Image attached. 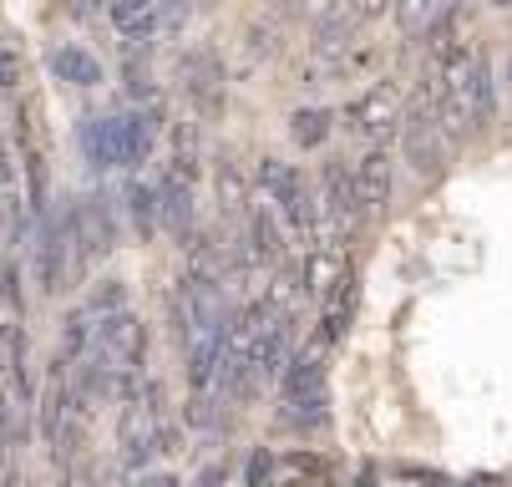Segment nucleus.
Instances as JSON below:
<instances>
[{
	"instance_id": "nucleus-6",
	"label": "nucleus",
	"mask_w": 512,
	"mask_h": 487,
	"mask_svg": "<svg viewBox=\"0 0 512 487\" xmlns=\"http://www.w3.org/2000/svg\"><path fill=\"white\" fill-rule=\"evenodd\" d=\"M66 219H71V234H77V244H82L87 259H102V254L117 249V214H112V203L102 193L77 198Z\"/></svg>"
},
{
	"instance_id": "nucleus-2",
	"label": "nucleus",
	"mask_w": 512,
	"mask_h": 487,
	"mask_svg": "<svg viewBox=\"0 0 512 487\" xmlns=\"http://www.w3.org/2000/svg\"><path fill=\"white\" fill-rule=\"evenodd\" d=\"M396 127H401V153H406L411 173H421V178H436V173L447 168V158H452V137L442 132V122H436V107H431V97H421L416 107H406Z\"/></svg>"
},
{
	"instance_id": "nucleus-10",
	"label": "nucleus",
	"mask_w": 512,
	"mask_h": 487,
	"mask_svg": "<svg viewBox=\"0 0 512 487\" xmlns=\"http://www.w3.org/2000/svg\"><path fill=\"white\" fill-rule=\"evenodd\" d=\"M82 148H87V163H97V168H127V127H122V117H92L82 127Z\"/></svg>"
},
{
	"instance_id": "nucleus-3",
	"label": "nucleus",
	"mask_w": 512,
	"mask_h": 487,
	"mask_svg": "<svg viewBox=\"0 0 512 487\" xmlns=\"http://www.w3.org/2000/svg\"><path fill=\"white\" fill-rule=\"evenodd\" d=\"M92 351H97L107 366L132 371L142 356H148V325H142V320H137L127 305L102 310V315L92 320Z\"/></svg>"
},
{
	"instance_id": "nucleus-24",
	"label": "nucleus",
	"mask_w": 512,
	"mask_h": 487,
	"mask_svg": "<svg viewBox=\"0 0 512 487\" xmlns=\"http://www.w3.org/2000/svg\"><path fill=\"white\" fill-rule=\"evenodd\" d=\"M173 168L178 173H198V122H178L173 127Z\"/></svg>"
},
{
	"instance_id": "nucleus-32",
	"label": "nucleus",
	"mask_w": 512,
	"mask_h": 487,
	"mask_svg": "<svg viewBox=\"0 0 512 487\" xmlns=\"http://www.w3.org/2000/svg\"><path fill=\"white\" fill-rule=\"evenodd\" d=\"M487 6H512V0H487Z\"/></svg>"
},
{
	"instance_id": "nucleus-21",
	"label": "nucleus",
	"mask_w": 512,
	"mask_h": 487,
	"mask_svg": "<svg viewBox=\"0 0 512 487\" xmlns=\"http://www.w3.org/2000/svg\"><path fill=\"white\" fill-rule=\"evenodd\" d=\"M305 300V280H300V264H284L274 274V285L264 290V305L279 310V315H295V305Z\"/></svg>"
},
{
	"instance_id": "nucleus-8",
	"label": "nucleus",
	"mask_w": 512,
	"mask_h": 487,
	"mask_svg": "<svg viewBox=\"0 0 512 487\" xmlns=\"http://www.w3.org/2000/svg\"><path fill=\"white\" fill-rule=\"evenodd\" d=\"M158 224H163L178 244L193 234V178L178 173V168H168L163 183H158Z\"/></svg>"
},
{
	"instance_id": "nucleus-12",
	"label": "nucleus",
	"mask_w": 512,
	"mask_h": 487,
	"mask_svg": "<svg viewBox=\"0 0 512 487\" xmlns=\"http://www.w3.org/2000/svg\"><path fill=\"white\" fill-rule=\"evenodd\" d=\"M279 203V214H284V224L295 229V234H305V239H315V224H320V203H315V188L295 173L289 178V188L274 198Z\"/></svg>"
},
{
	"instance_id": "nucleus-7",
	"label": "nucleus",
	"mask_w": 512,
	"mask_h": 487,
	"mask_svg": "<svg viewBox=\"0 0 512 487\" xmlns=\"http://www.w3.org/2000/svg\"><path fill=\"white\" fill-rule=\"evenodd\" d=\"M320 183H325L320 214H325L340 234H355V229H360V219H365V203H360V193H355V173H345L340 163H330Z\"/></svg>"
},
{
	"instance_id": "nucleus-20",
	"label": "nucleus",
	"mask_w": 512,
	"mask_h": 487,
	"mask_svg": "<svg viewBox=\"0 0 512 487\" xmlns=\"http://www.w3.org/2000/svg\"><path fill=\"white\" fill-rule=\"evenodd\" d=\"M345 269H350V264H345L340 254H325V249H315V254H310V259L300 264V280H305V295H315V300H320V295H325V290H330V285L340 280Z\"/></svg>"
},
{
	"instance_id": "nucleus-4",
	"label": "nucleus",
	"mask_w": 512,
	"mask_h": 487,
	"mask_svg": "<svg viewBox=\"0 0 512 487\" xmlns=\"http://www.w3.org/2000/svg\"><path fill=\"white\" fill-rule=\"evenodd\" d=\"M178 77H183V92H188V102L198 107V117L213 122L218 112H224V61H218L213 46H193V51H183Z\"/></svg>"
},
{
	"instance_id": "nucleus-18",
	"label": "nucleus",
	"mask_w": 512,
	"mask_h": 487,
	"mask_svg": "<svg viewBox=\"0 0 512 487\" xmlns=\"http://www.w3.org/2000/svg\"><path fill=\"white\" fill-rule=\"evenodd\" d=\"M452 6L457 0H396V21H401L406 36H426L452 16Z\"/></svg>"
},
{
	"instance_id": "nucleus-29",
	"label": "nucleus",
	"mask_w": 512,
	"mask_h": 487,
	"mask_svg": "<svg viewBox=\"0 0 512 487\" xmlns=\"http://www.w3.org/2000/svg\"><path fill=\"white\" fill-rule=\"evenodd\" d=\"M0 300H6V305H16V310L26 305V300H21V285H16V264H11V259L0 264Z\"/></svg>"
},
{
	"instance_id": "nucleus-15",
	"label": "nucleus",
	"mask_w": 512,
	"mask_h": 487,
	"mask_svg": "<svg viewBox=\"0 0 512 487\" xmlns=\"http://www.w3.org/2000/svg\"><path fill=\"white\" fill-rule=\"evenodd\" d=\"M51 72H56L61 82H71V87H102V61H97L92 51H82V46L51 51Z\"/></svg>"
},
{
	"instance_id": "nucleus-34",
	"label": "nucleus",
	"mask_w": 512,
	"mask_h": 487,
	"mask_svg": "<svg viewBox=\"0 0 512 487\" xmlns=\"http://www.w3.org/2000/svg\"><path fill=\"white\" fill-rule=\"evenodd\" d=\"M92 6H102V0H92Z\"/></svg>"
},
{
	"instance_id": "nucleus-25",
	"label": "nucleus",
	"mask_w": 512,
	"mask_h": 487,
	"mask_svg": "<svg viewBox=\"0 0 512 487\" xmlns=\"http://www.w3.org/2000/svg\"><path fill=\"white\" fill-rule=\"evenodd\" d=\"M289 178H295V168L279 163V158H259V168H254V183L264 188V198H269V203L289 188Z\"/></svg>"
},
{
	"instance_id": "nucleus-22",
	"label": "nucleus",
	"mask_w": 512,
	"mask_h": 487,
	"mask_svg": "<svg viewBox=\"0 0 512 487\" xmlns=\"http://www.w3.org/2000/svg\"><path fill=\"white\" fill-rule=\"evenodd\" d=\"M330 127H335V117L325 107H300L295 117H289V137H295L300 148H320L330 137Z\"/></svg>"
},
{
	"instance_id": "nucleus-9",
	"label": "nucleus",
	"mask_w": 512,
	"mask_h": 487,
	"mask_svg": "<svg viewBox=\"0 0 512 487\" xmlns=\"http://www.w3.org/2000/svg\"><path fill=\"white\" fill-rule=\"evenodd\" d=\"M350 173H355V193H360V203H365V214H381V208L391 203V193H396V173H391L386 148H371Z\"/></svg>"
},
{
	"instance_id": "nucleus-33",
	"label": "nucleus",
	"mask_w": 512,
	"mask_h": 487,
	"mask_svg": "<svg viewBox=\"0 0 512 487\" xmlns=\"http://www.w3.org/2000/svg\"><path fill=\"white\" fill-rule=\"evenodd\" d=\"M198 6H213V0H198Z\"/></svg>"
},
{
	"instance_id": "nucleus-13",
	"label": "nucleus",
	"mask_w": 512,
	"mask_h": 487,
	"mask_svg": "<svg viewBox=\"0 0 512 487\" xmlns=\"http://www.w3.org/2000/svg\"><path fill=\"white\" fill-rule=\"evenodd\" d=\"M122 203H127V219H132V234L148 244L163 224H158V183H148V178H127V188H122Z\"/></svg>"
},
{
	"instance_id": "nucleus-16",
	"label": "nucleus",
	"mask_w": 512,
	"mask_h": 487,
	"mask_svg": "<svg viewBox=\"0 0 512 487\" xmlns=\"http://www.w3.org/2000/svg\"><path fill=\"white\" fill-rule=\"evenodd\" d=\"M249 259L254 264H279L284 259V234H279V219L269 214V208H254L249 214Z\"/></svg>"
},
{
	"instance_id": "nucleus-23",
	"label": "nucleus",
	"mask_w": 512,
	"mask_h": 487,
	"mask_svg": "<svg viewBox=\"0 0 512 487\" xmlns=\"http://www.w3.org/2000/svg\"><path fill=\"white\" fill-rule=\"evenodd\" d=\"M92 320H97L92 310H71V315H66V325H61V351H56L61 361H77V356L92 351Z\"/></svg>"
},
{
	"instance_id": "nucleus-19",
	"label": "nucleus",
	"mask_w": 512,
	"mask_h": 487,
	"mask_svg": "<svg viewBox=\"0 0 512 487\" xmlns=\"http://www.w3.org/2000/svg\"><path fill=\"white\" fill-rule=\"evenodd\" d=\"M467 107H472V127H492V117H497V82H492V66H487V56H477V66H472Z\"/></svg>"
},
{
	"instance_id": "nucleus-14",
	"label": "nucleus",
	"mask_w": 512,
	"mask_h": 487,
	"mask_svg": "<svg viewBox=\"0 0 512 487\" xmlns=\"http://www.w3.org/2000/svg\"><path fill=\"white\" fill-rule=\"evenodd\" d=\"M107 16H112L117 36L148 41L158 31V0H107Z\"/></svg>"
},
{
	"instance_id": "nucleus-30",
	"label": "nucleus",
	"mask_w": 512,
	"mask_h": 487,
	"mask_svg": "<svg viewBox=\"0 0 512 487\" xmlns=\"http://www.w3.org/2000/svg\"><path fill=\"white\" fill-rule=\"evenodd\" d=\"M269 467H274V457L259 447V452L249 457V467H244V482H264V477H269Z\"/></svg>"
},
{
	"instance_id": "nucleus-27",
	"label": "nucleus",
	"mask_w": 512,
	"mask_h": 487,
	"mask_svg": "<svg viewBox=\"0 0 512 487\" xmlns=\"http://www.w3.org/2000/svg\"><path fill=\"white\" fill-rule=\"evenodd\" d=\"M127 300V290H122V280H102L97 290H92V300H87V310L92 315H102V310H117Z\"/></svg>"
},
{
	"instance_id": "nucleus-1",
	"label": "nucleus",
	"mask_w": 512,
	"mask_h": 487,
	"mask_svg": "<svg viewBox=\"0 0 512 487\" xmlns=\"http://www.w3.org/2000/svg\"><path fill=\"white\" fill-rule=\"evenodd\" d=\"M87 254H82V244H77V234H71V219H51V214H41V224H36V280H41V290L46 295H61V290H71L87 274Z\"/></svg>"
},
{
	"instance_id": "nucleus-11",
	"label": "nucleus",
	"mask_w": 512,
	"mask_h": 487,
	"mask_svg": "<svg viewBox=\"0 0 512 487\" xmlns=\"http://www.w3.org/2000/svg\"><path fill=\"white\" fill-rule=\"evenodd\" d=\"M320 300H325V310H320V335H315V340H320V345H335V340L350 330V315H355V274L345 269Z\"/></svg>"
},
{
	"instance_id": "nucleus-26",
	"label": "nucleus",
	"mask_w": 512,
	"mask_h": 487,
	"mask_svg": "<svg viewBox=\"0 0 512 487\" xmlns=\"http://www.w3.org/2000/svg\"><path fill=\"white\" fill-rule=\"evenodd\" d=\"M320 472H325V462L305 457V452H295V457H284V462L269 467V477H320Z\"/></svg>"
},
{
	"instance_id": "nucleus-28",
	"label": "nucleus",
	"mask_w": 512,
	"mask_h": 487,
	"mask_svg": "<svg viewBox=\"0 0 512 487\" xmlns=\"http://www.w3.org/2000/svg\"><path fill=\"white\" fill-rule=\"evenodd\" d=\"M335 6H340V0H284V11H295V16H310V21L330 16Z\"/></svg>"
},
{
	"instance_id": "nucleus-31",
	"label": "nucleus",
	"mask_w": 512,
	"mask_h": 487,
	"mask_svg": "<svg viewBox=\"0 0 512 487\" xmlns=\"http://www.w3.org/2000/svg\"><path fill=\"white\" fill-rule=\"evenodd\" d=\"M0 188H11V153H6V137H0Z\"/></svg>"
},
{
	"instance_id": "nucleus-5",
	"label": "nucleus",
	"mask_w": 512,
	"mask_h": 487,
	"mask_svg": "<svg viewBox=\"0 0 512 487\" xmlns=\"http://www.w3.org/2000/svg\"><path fill=\"white\" fill-rule=\"evenodd\" d=\"M406 112V97L396 82H376L371 92H360L350 107H345V127L360 132V137H386Z\"/></svg>"
},
{
	"instance_id": "nucleus-17",
	"label": "nucleus",
	"mask_w": 512,
	"mask_h": 487,
	"mask_svg": "<svg viewBox=\"0 0 512 487\" xmlns=\"http://www.w3.org/2000/svg\"><path fill=\"white\" fill-rule=\"evenodd\" d=\"M213 193H218V214H244V208H249V173L234 158H218Z\"/></svg>"
}]
</instances>
